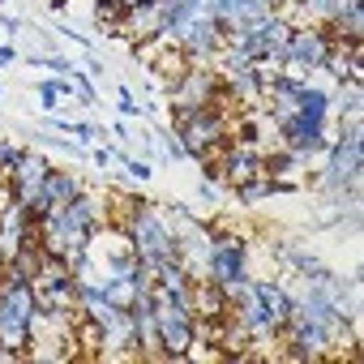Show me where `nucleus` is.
I'll list each match as a JSON object with an SVG mask.
<instances>
[{
    "label": "nucleus",
    "instance_id": "f257e3e1",
    "mask_svg": "<svg viewBox=\"0 0 364 364\" xmlns=\"http://www.w3.org/2000/svg\"><path fill=\"white\" fill-rule=\"evenodd\" d=\"M35 317H39L35 283L5 270V279H0V355H26L31 351Z\"/></svg>",
    "mask_w": 364,
    "mask_h": 364
},
{
    "label": "nucleus",
    "instance_id": "9d476101",
    "mask_svg": "<svg viewBox=\"0 0 364 364\" xmlns=\"http://www.w3.org/2000/svg\"><path fill=\"white\" fill-rule=\"evenodd\" d=\"M86 193V180L77 176V171H65V167H52L48 171V180H43V198H48V206H69L73 198H82Z\"/></svg>",
    "mask_w": 364,
    "mask_h": 364
},
{
    "label": "nucleus",
    "instance_id": "20e7f679",
    "mask_svg": "<svg viewBox=\"0 0 364 364\" xmlns=\"http://www.w3.org/2000/svg\"><path fill=\"white\" fill-rule=\"evenodd\" d=\"M154 321H159V347H163V355L167 360H185L189 347H193V309L185 300H171V296L154 291Z\"/></svg>",
    "mask_w": 364,
    "mask_h": 364
},
{
    "label": "nucleus",
    "instance_id": "2eb2a0df",
    "mask_svg": "<svg viewBox=\"0 0 364 364\" xmlns=\"http://www.w3.org/2000/svg\"><path fill=\"white\" fill-rule=\"evenodd\" d=\"M14 56H18V52H14V48H9V43H0V65H9V60H14Z\"/></svg>",
    "mask_w": 364,
    "mask_h": 364
},
{
    "label": "nucleus",
    "instance_id": "f8f14e48",
    "mask_svg": "<svg viewBox=\"0 0 364 364\" xmlns=\"http://www.w3.org/2000/svg\"><path fill=\"white\" fill-rule=\"evenodd\" d=\"M116 99H120V112H124V116H141V112H146V107H137V99H133V90H129V86H120V90H116Z\"/></svg>",
    "mask_w": 364,
    "mask_h": 364
},
{
    "label": "nucleus",
    "instance_id": "ddd939ff",
    "mask_svg": "<svg viewBox=\"0 0 364 364\" xmlns=\"http://www.w3.org/2000/svg\"><path fill=\"white\" fill-rule=\"evenodd\" d=\"M167 159H189V146L180 141V133L171 129V137H167Z\"/></svg>",
    "mask_w": 364,
    "mask_h": 364
},
{
    "label": "nucleus",
    "instance_id": "9b49d317",
    "mask_svg": "<svg viewBox=\"0 0 364 364\" xmlns=\"http://www.w3.org/2000/svg\"><path fill=\"white\" fill-rule=\"evenodd\" d=\"M56 99H60V86H56V77L39 82V107H43V112H60V107H56Z\"/></svg>",
    "mask_w": 364,
    "mask_h": 364
},
{
    "label": "nucleus",
    "instance_id": "39448f33",
    "mask_svg": "<svg viewBox=\"0 0 364 364\" xmlns=\"http://www.w3.org/2000/svg\"><path fill=\"white\" fill-rule=\"evenodd\" d=\"M330 52H334V43L326 39V31H321V26H313V22L291 26V39H287V65H283V69L317 73V69H326Z\"/></svg>",
    "mask_w": 364,
    "mask_h": 364
},
{
    "label": "nucleus",
    "instance_id": "dca6fc26",
    "mask_svg": "<svg viewBox=\"0 0 364 364\" xmlns=\"http://www.w3.org/2000/svg\"><path fill=\"white\" fill-rule=\"evenodd\" d=\"M0 99H5V90H0Z\"/></svg>",
    "mask_w": 364,
    "mask_h": 364
},
{
    "label": "nucleus",
    "instance_id": "4468645a",
    "mask_svg": "<svg viewBox=\"0 0 364 364\" xmlns=\"http://www.w3.org/2000/svg\"><path fill=\"white\" fill-rule=\"evenodd\" d=\"M0 22H5V35H18V31H22V22H18V18H0Z\"/></svg>",
    "mask_w": 364,
    "mask_h": 364
},
{
    "label": "nucleus",
    "instance_id": "7ed1b4c3",
    "mask_svg": "<svg viewBox=\"0 0 364 364\" xmlns=\"http://www.w3.org/2000/svg\"><path fill=\"white\" fill-rule=\"evenodd\" d=\"M124 232H129L133 257H137V262H146L150 270L176 257V232H171V219H167V210H163V206L141 202V210L124 223Z\"/></svg>",
    "mask_w": 364,
    "mask_h": 364
},
{
    "label": "nucleus",
    "instance_id": "1a4fd4ad",
    "mask_svg": "<svg viewBox=\"0 0 364 364\" xmlns=\"http://www.w3.org/2000/svg\"><path fill=\"white\" fill-rule=\"evenodd\" d=\"M291 116H296V120H304V124H313V129H330V90H321V86L304 82V86H300V95H296Z\"/></svg>",
    "mask_w": 364,
    "mask_h": 364
},
{
    "label": "nucleus",
    "instance_id": "6e6552de",
    "mask_svg": "<svg viewBox=\"0 0 364 364\" xmlns=\"http://www.w3.org/2000/svg\"><path fill=\"white\" fill-rule=\"evenodd\" d=\"M257 176H262V150L257 146L228 141L219 150V180L223 185H245V180H257Z\"/></svg>",
    "mask_w": 364,
    "mask_h": 364
},
{
    "label": "nucleus",
    "instance_id": "0eeeda50",
    "mask_svg": "<svg viewBox=\"0 0 364 364\" xmlns=\"http://www.w3.org/2000/svg\"><path fill=\"white\" fill-rule=\"evenodd\" d=\"M215 90H219V73L210 65H193L185 77L171 86V107H185V112L189 107H210Z\"/></svg>",
    "mask_w": 364,
    "mask_h": 364
},
{
    "label": "nucleus",
    "instance_id": "423d86ee",
    "mask_svg": "<svg viewBox=\"0 0 364 364\" xmlns=\"http://www.w3.org/2000/svg\"><path fill=\"white\" fill-rule=\"evenodd\" d=\"M48 171H52V163L43 159V150H22V159L14 163V171L5 176L9 180V193L18 198V206H26L31 198H39L43 193V180H48Z\"/></svg>",
    "mask_w": 364,
    "mask_h": 364
},
{
    "label": "nucleus",
    "instance_id": "f03ea898",
    "mask_svg": "<svg viewBox=\"0 0 364 364\" xmlns=\"http://www.w3.org/2000/svg\"><path fill=\"white\" fill-rule=\"evenodd\" d=\"M364 120H338V137H330L326 146V163L317 171V185L321 193L347 202V198H360V159H364Z\"/></svg>",
    "mask_w": 364,
    "mask_h": 364
}]
</instances>
